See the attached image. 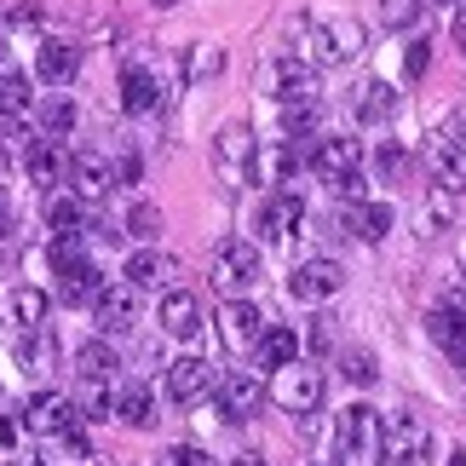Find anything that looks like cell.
<instances>
[{
    "label": "cell",
    "mask_w": 466,
    "mask_h": 466,
    "mask_svg": "<svg viewBox=\"0 0 466 466\" xmlns=\"http://www.w3.org/2000/svg\"><path fill=\"white\" fill-rule=\"evenodd\" d=\"M426 6H461V0H426Z\"/></svg>",
    "instance_id": "cell-48"
},
{
    "label": "cell",
    "mask_w": 466,
    "mask_h": 466,
    "mask_svg": "<svg viewBox=\"0 0 466 466\" xmlns=\"http://www.w3.org/2000/svg\"><path fill=\"white\" fill-rule=\"evenodd\" d=\"M426 161H432V178H438V190H450L461 196L466 190V138L455 127H443L432 138V150H426Z\"/></svg>",
    "instance_id": "cell-15"
},
{
    "label": "cell",
    "mask_w": 466,
    "mask_h": 466,
    "mask_svg": "<svg viewBox=\"0 0 466 466\" xmlns=\"http://www.w3.org/2000/svg\"><path fill=\"white\" fill-rule=\"evenodd\" d=\"M127 237H138V242H156L161 237V208L156 202H133L127 208Z\"/></svg>",
    "instance_id": "cell-36"
},
{
    "label": "cell",
    "mask_w": 466,
    "mask_h": 466,
    "mask_svg": "<svg viewBox=\"0 0 466 466\" xmlns=\"http://www.w3.org/2000/svg\"><path fill=\"white\" fill-rule=\"evenodd\" d=\"M116 380H81L76 386V403H81V415L86 420H116Z\"/></svg>",
    "instance_id": "cell-30"
},
{
    "label": "cell",
    "mask_w": 466,
    "mask_h": 466,
    "mask_svg": "<svg viewBox=\"0 0 466 466\" xmlns=\"http://www.w3.org/2000/svg\"><path fill=\"white\" fill-rule=\"evenodd\" d=\"M86 415H81V403H76V391H58V386H46V391H35V398L24 403V426L35 438H64V432H76Z\"/></svg>",
    "instance_id": "cell-5"
},
{
    "label": "cell",
    "mask_w": 466,
    "mask_h": 466,
    "mask_svg": "<svg viewBox=\"0 0 466 466\" xmlns=\"http://www.w3.org/2000/svg\"><path fill=\"white\" fill-rule=\"evenodd\" d=\"M156 104H161L156 76H150V69H138V64H127V69H121V110L145 116V110H156Z\"/></svg>",
    "instance_id": "cell-25"
},
{
    "label": "cell",
    "mask_w": 466,
    "mask_h": 466,
    "mask_svg": "<svg viewBox=\"0 0 466 466\" xmlns=\"http://www.w3.org/2000/svg\"><path fill=\"white\" fill-rule=\"evenodd\" d=\"M213 161H219V173L230 178V185H248L259 167V138L242 127V121H230V127H219V138H213Z\"/></svg>",
    "instance_id": "cell-8"
},
{
    "label": "cell",
    "mask_w": 466,
    "mask_h": 466,
    "mask_svg": "<svg viewBox=\"0 0 466 466\" xmlns=\"http://www.w3.org/2000/svg\"><path fill=\"white\" fill-rule=\"evenodd\" d=\"M339 289H346V271H339L334 259H299L294 277H289V294L299 306H322V299H334Z\"/></svg>",
    "instance_id": "cell-13"
},
{
    "label": "cell",
    "mask_w": 466,
    "mask_h": 466,
    "mask_svg": "<svg viewBox=\"0 0 466 466\" xmlns=\"http://www.w3.org/2000/svg\"><path fill=\"white\" fill-rule=\"evenodd\" d=\"M161 6H178V0H161Z\"/></svg>",
    "instance_id": "cell-50"
},
{
    "label": "cell",
    "mask_w": 466,
    "mask_h": 466,
    "mask_svg": "<svg viewBox=\"0 0 466 466\" xmlns=\"http://www.w3.org/2000/svg\"><path fill=\"white\" fill-rule=\"evenodd\" d=\"M277 98H282V110H294V104H317V64H299V58H282L277 64Z\"/></svg>",
    "instance_id": "cell-22"
},
{
    "label": "cell",
    "mask_w": 466,
    "mask_h": 466,
    "mask_svg": "<svg viewBox=\"0 0 466 466\" xmlns=\"http://www.w3.org/2000/svg\"><path fill=\"white\" fill-rule=\"evenodd\" d=\"M259 339H265V317H259L254 299H225V311H219V346L248 357V351H259Z\"/></svg>",
    "instance_id": "cell-10"
},
{
    "label": "cell",
    "mask_w": 466,
    "mask_h": 466,
    "mask_svg": "<svg viewBox=\"0 0 466 466\" xmlns=\"http://www.w3.org/2000/svg\"><path fill=\"white\" fill-rule=\"evenodd\" d=\"M426 455H432V432H426L415 415H386L380 461H386V466H420Z\"/></svg>",
    "instance_id": "cell-7"
},
{
    "label": "cell",
    "mask_w": 466,
    "mask_h": 466,
    "mask_svg": "<svg viewBox=\"0 0 466 466\" xmlns=\"http://www.w3.org/2000/svg\"><path fill=\"white\" fill-rule=\"evenodd\" d=\"M299 219H306V202H299V190H271L259 202V242H289V230H299Z\"/></svg>",
    "instance_id": "cell-14"
},
{
    "label": "cell",
    "mask_w": 466,
    "mask_h": 466,
    "mask_svg": "<svg viewBox=\"0 0 466 466\" xmlns=\"http://www.w3.org/2000/svg\"><path fill=\"white\" fill-rule=\"evenodd\" d=\"M339 225H346L357 242H380L386 230H391V208H386V202H346Z\"/></svg>",
    "instance_id": "cell-23"
},
{
    "label": "cell",
    "mask_w": 466,
    "mask_h": 466,
    "mask_svg": "<svg viewBox=\"0 0 466 466\" xmlns=\"http://www.w3.org/2000/svg\"><path fill=\"white\" fill-rule=\"evenodd\" d=\"M29 110H35V93H29V81L17 76V69H0V127L24 121Z\"/></svg>",
    "instance_id": "cell-28"
},
{
    "label": "cell",
    "mask_w": 466,
    "mask_h": 466,
    "mask_svg": "<svg viewBox=\"0 0 466 466\" xmlns=\"http://www.w3.org/2000/svg\"><path fill=\"white\" fill-rule=\"evenodd\" d=\"M6 230H12V208H6V190H0V242H6Z\"/></svg>",
    "instance_id": "cell-44"
},
{
    "label": "cell",
    "mask_w": 466,
    "mask_h": 466,
    "mask_svg": "<svg viewBox=\"0 0 466 466\" xmlns=\"http://www.w3.org/2000/svg\"><path fill=\"white\" fill-rule=\"evenodd\" d=\"M237 466H265V455H254V450H248V455H237Z\"/></svg>",
    "instance_id": "cell-46"
},
{
    "label": "cell",
    "mask_w": 466,
    "mask_h": 466,
    "mask_svg": "<svg viewBox=\"0 0 466 466\" xmlns=\"http://www.w3.org/2000/svg\"><path fill=\"white\" fill-rule=\"evenodd\" d=\"M41 17V0H12V12H6V29H24Z\"/></svg>",
    "instance_id": "cell-42"
},
{
    "label": "cell",
    "mask_w": 466,
    "mask_h": 466,
    "mask_svg": "<svg viewBox=\"0 0 466 466\" xmlns=\"http://www.w3.org/2000/svg\"><path fill=\"white\" fill-rule=\"evenodd\" d=\"M391 110H398V93H391L386 81H369L363 93H357V116H363V121H386Z\"/></svg>",
    "instance_id": "cell-33"
},
{
    "label": "cell",
    "mask_w": 466,
    "mask_h": 466,
    "mask_svg": "<svg viewBox=\"0 0 466 466\" xmlns=\"http://www.w3.org/2000/svg\"><path fill=\"white\" fill-rule=\"evenodd\" d=\"M81 69V46L64 41V35H46L41 46H35V76H41L46 86H69Z\"/></svg>",
    "instance_id": "cell-17"
},
{
    "label": "cell",
    "mask_w": 466,
    "mask_h": 466,
    "mask_svg": "<svg viewBox=\"0 0 466 466\" xmlns=\"http://www.w3.org/2000/svg\"><path fill=\"white\" fill-rule=\"evenodd\" d=\"M69 161H76V156H69L58 138H41V145L24 156V173H29V185L52 190V185H64V178H69Z\"/></svg>",
    "instance_id": "cell-21"
},
{
    "label": "cell",
    "mask_w": 466,
    "mask_h": 466,
    "mask_svg": "<svg viewBox=\"0 0 466 466\" xmlns=\"http://www.w3.org/2000/svg\"><path fill=\"white\" fill-rule=\"evenodd\" d=\"M46 306H52V299H46L41 289H29V282H17V289L6 294V317H12V322H17L24 334L46 329Z\"/></svg>",
    "instance_id": "cell-26"
},
{
    "label": "cell",
    "mask_w": 466,
    "mask_h": 466,
    "mask_svg": "<svg viewBox=\"0 0 466 466\" xmlns=\"http://www.w3.org/2000/svg\"><path fill=\"white\" fill-rule=\"evenodd\" d=\"M213 398H219V420H248L259 409V398H271L259 380H254V369H225L219 374V386H213Z\"/></svg>",
    "instance_id": "cell-11"
},
{
    "label": "cell",
    "mask_w": 466,
    "mask_h": 466,
    "mask_svg": "<svg viewBox=\"0 0 466 466\" xmlns=\"http://www.w3.org/2000/svg\"><path fill=\"white\" fill-rule=\"evenodd\" d=\"M311 173L322 185H346V178L363 173V145H357V138H317L311 145Z\"/></svg>",
    "instance_id": "cell-12"
},
{
    "label": "cell",
    "mask_w": 466,
    "mask_h": 466,
    "mask_svg": "<svg viewBox=\"0 0 466 466\" xmlns=\"http://www.w3.org/2000/svg\"><path fill=\"white\" fill-rule=\"evenodd\" d=\"M271 403L282 409V415H294V420H306V415H317L322 409V369H311L306 357L299 363H289V369H277L271 374Z\"/></svg>",
    "instance_id": "cell-3"
},
{
    "label": "cell",
    "mask_w": 466,
    "mask_h": 466,
    "mask_svg": "<svg viewBox=\"0 0 466 466\" xmlns=\"http://www.w3.org/2000/svg\"><path fill=\"white\" fill-rule=\"evenodd\" d=\"M52 271H58L64 306H98V294L110 289V282L98 277V265L81 254V237H58V242H52Z\"/></svg>",
    "instance_id": "cell-1"
},
{
    "label": "cell",
    "mask_w": 466,
    "mask_h": 466,
    "mask_svg": "<svg viewBox=\"0 0 466 466\" xmlns=\"http://www.w3.org/2000/svg\"><path fill=\"white\" fill-rule=\"evenodd\" d=\"M46 363H52V339H46V329H35V334H24V339H17V369L41 374Z\"/></svg>",
    "instance_id": "cell-35"
},
{
    "label": "cell",
    "mask_w": 466,
    "mask_h": 466,
    "mask_svg": "<svg viewBox=\"0 0 466 466\" xmlns=\"http://www.w3.org/2000/svg\"><path fill=\"white\" fill-rule=\"evenodd\" d=\"M76 369H81V380H116L121 357H116L110 339H86V346L76 351Z\"/></svg>",
    "instance_id": "cell-29"
},
{
    "label": "cell",
    "mask_w": 466,
    "mask_h": 466,
    "mask_svg": "<svg viewBox=\"0 0 466 466\" xmlns=\"http://www.w3.org/2000/svg\"><path fill=\"white\" fill-rule=\"evenodd\" d=\"M420 6H426V0H386V24L391 29H409L420 17Z\"/></svg>",
    "instance_id": "cell-40"
},
{
    "label": "cell",
    "mask_w": 466,
    "mask_h": 466,
    "mask_svg": "<svg viewBox=\"0 0 466 466\" xmlns=\"http://www.w3.org/2000/svg\"><path fill=\"white\" fill-rule=\"evenodd\" d=\"M450 466H466V455H450Z\"/></svg>",
    "instance_id": "cell-49"
},
{
    "label": "cell",
    "mask_w": 466,
    "mask_h": 466,
    "mask_svg": "<svg viewBox=\"0 0 466 466\" xmlns=\"http://www.w3.org/2000/svg\"><path fill=\"white\" fill-rule=\"evenodd\" d=\"M0 466H12V461H0Z\"/></svg>",
    "instance_id": "cell-51"
},
{
    "label": "cell",
    "mask_w": 466,
    "mask_h": 466,
    "mask_svg": "<svg viewBox=\"0 0 466 466\" xmlns=\"http://www.w3.org/2000/svg\"><path fill=\"white\" fill-rule=\"evenodd\" d=\"M161 466H213V455L196 450V443H173V450L161 455Z\"/></svg>",
    "instance_id": "cell-39"
},
{
    "label": "cell",
    "mask_w": 466,
    "mask_h": 466,
    "mask_svg": "<svg viewBox=\"0 0 466 466\" xmlns=\"http://www.w3.org/2000/svg\"><path fill=\"white\" fill-rule=\"evenodd\" d=\"M380 432H386V415H374L369 403H351L346 415L334 420V455H339V461L380 455Z\"/></svg>",
    "instance_id": "cell-6"
},
{
    "label": "cell",
    "mask_w": 466,
    "mask_h": 466,
    "mask_svg": "<svg viewBox=\"0 0 466 466\" xmlns=\"http://www.w3.org/2000/svg\"><path fill=\"white\" fill-rule=\"evenodd\" d=\"M254 357H259L265 369H289V363H299V334L294 329H265Z\"/></svg>",
    "instance_id": "cell-31"
},
{
    "label": "cell",
    "mask_w": 466,
    "mask_h": 466,
    "mask_svg": "<svg viewBox=\"0 0 466 466\" xmlns=\"http://www.w3.org/2000/svg\"><path fill=\"white\" fill-rule=\"evenodd\" d=\"M426 69H432V41H409V52H403V76L420 81Z\"/></svg>",
    "instance_id": "cell-38"
},
{
    "label": "cell",
    "mask_w": 466,
    "mask_h": 466,
    "mask_svg": "<svg viewBox=\"0 0 466 466\" xmlns=\"http://www.w3.org/2000/svg\"><path fill=\"white\" fill-rule=\"evenodd\" d=\"M116 420L121 426H133V432H145V426L156 420V398H150V386H138V380H127L116 391Z\"/></svg>",
    "instance_id": "cell-27"
},
{
    "label": "cell",
    "mask_w": 466,
    "mask_h": 466,
    "mask_svg": "<svg viewBox=\"0 0 466 466\" xmlns=\"http://www.w3.org/2000/svg\"><path fill=\"white\" fill-rule=\"evenodd\" d=\"M374 167H380V173H386V178H398V173H403V167H409V156H403V150H398V145H380V156H374Z\"/></svg>",
    "instance_id": "cell-41"
},
{
    "label": "cell",
    "mask_w": 466,
    "mask_h": 466,
    "mask_svg": "<svg viewBox=\"0 0 466 466\" xmlns=\"http://www.w3.org/2000/svg\"><path fill=\"white\" fill-rule=\"evenodd\" d=\"M35 116H41V133L46 138H69V133H76V104H69L64 93H52Z\"/></svg>",
    "instance_id": "cell-32"
},
{
    "label": "cell",
    "mask_w": 466,
    "mask_h": 466,
    "mask_svg": "<svg viewBox=\"0 0 466 466\" xmlns=\"http://www.w3.org/2000/svg\"><path fill=\"white\" fill-rule=\"evenodd\" d=\"M46 225L58 230V237H81V230L93 225V202L76 196V190H69V196H52V202H46Z\"/></svg>",
    "instance_id": "cell-24"
},
{
    "label": "cell",
    "mask_w": 466,
    "mask_h": 466,
    "mask_svg": "<svg viewBox=\"0 0 466 466\" xmlns=\"http://www.w3.org/2000/svg\"><path fill=\"white\" fill-rule=\"evenodd\" d=\"M455 41L466 46V0H461V6H455Z\"/></svg>",
    "instance_id": "cell-45"
},
{
    "label": "cell",
    "mask_w": 466,
    "mask_h": 466,
    "mask_svg": "<svg viewBox=\"0 0 466 466\" xmlns=\"http://www.w3.org/2000/svg\"><path fill=\"white\" fill-rule=\"evenodd\" d=\"M339 374H346L351 386H374V380H380V369H374V351H363V346H346V351H339Z\"/></svg>",
    "instance_id": "cell-34"
},
{
    "label": "cell",
    "mask_w": 466,
    "mask_h": 466,
    "mask_svg": "<svg viewBox=\"0 0 466 466\" xmlns=\"http://www.w3.org/2000/svg\"><path fill=\"white\" fill-rule=\"evenodd\" d=\"M259 277H265V259L254 242H219V254H213V289L225 299H248L259 289Z\"/></svg>",
    "instance_id": "cell-4"
},
{
    "label": "cell",
    "mask_w": 466,
    "mask_h": 466,
    "mask_svg": "<svg viewBox=\"0 0 466 466\" xmlns=\"http://www.w3.org/2000/svg\"><path fill=\"white\" fill-rule=\"evenodd\" d=\"M121 185V173H116V161L110 156H98V150H81L76 161H69V190L86 196V202H104Z\"/></svg>",
    "instance_id": "cell-16"
},
{
    "label": "cell",
    "mask_w": 466,
    "mask_h": 466,
    "mask_svg": "<svg viewBox=\"0 0 466 466\" xmlns=\"http://www.w3.org/2000/svg\"><path fill=\"white\" fill-rule=\"evenodd\" d=\"M299 41H306V64H346L363 52V24L357 17H329V24H299Z\"/></svg>",
    "instance_id": "cell-2"
},
{
    "label": "cell",
    "mask_w": 466,
    "mask_h": 466,
    "mask_svg": "<svg viewBox=\"0 0 466 466\" xmlns=\"http://www.w3.org/2000/svg\"><path fill=\"white\" fill-rule=\"evenodd\" d=\"M219 69H225V52H219V46H190V58H185V76H190V81L219 76Z\"/></svg>",
    "instance_id": "cell-37"
},
{
    "label": "cell",
    "mask_w": 466,
    "mask_h": 466,
    "mask_svg": "<svg viewBox=\"0 0 466 466\" xmlns=\"http://www.w3.org/2000/svg\"><path fill=\"white\" fill-rule=\"evenodd\" d=\"M121 277L133 282V289H173V277H178V259L173 254H161V248H138V254L121 265Z\"/></svg>",
    "instance_id": "cell-19"
},
{
    "label": "cell",
    "mask_w": 466,
    "mask_h": 466,
    "mask_svg": "<svg viewBox=\"0 0 466 466\" xmlns=\"http://www.w3.org/2000/svg\"><path fill=\"white\" fill-rule=\"evenodd\" d=\"M138 294H145V289H133L127 277L110 282V289L98 294L93 322H98V334H104V339H121V334H133V329H138Z\"/></svg>",
    "instance_id": "cell-9"
},
{
    "label": "cell",
    "mask_w": 466,
    "mask_h": 466,
    "mask_svg": "<svg viewBox=\"0 0 466 466\" xmlns=\"http://www.w3.org/2000/svg\"><path fill=\"white\" fill-rule=\"evenodd\" d=\"M24 466H52V455H24Z\"/></svg>",
    "instance_id": "cell-47"
},
{
    "label": "cell",
    "mask_w": 466,
    "mask_h": 466,
    "mask_svg": "<svg viewBox=\"0 0 466 466\" xmlns=\"http://www.w3.org/2000/svg\"><path fill=\"white\" fill-rule=\"evenodd\" d=\"M311 346H317V351L329 346V317H317V322H311Z\"/></svg>",
    "instance_id": "cell-43"
},
{
    "label": "cell",
    "mask_w": 466,
    "mask_h": 466,
    "mask_svg": "<svg viewBox=\"0 0 466 466\" xmlns=\"http://www.w3.org/2000/svg\"><path fill=\"white\" fill-rule=\"evenodd\" d=\"M213 386H219V374L208 369V357H173L167 363V398L173 403H196Z\"/></svg>",
    "instance_id": "cell-18"
},
{
    "label": "cell",
    "mask_w": 466,
    "mask_h": 466,
    "mask_svg": "<svg viewBox=\"0 0 466 466\" xmlns=\"http://www.w3.org/2000/svg\"><path fill=\"white\" fill-rule=\"evenodd\" d=\"M161 334L196 339V334H202V299L185 294V289H167V294H161Z\"/></svg>",
    "instance_id": "cell-20"
}]
</instances>
